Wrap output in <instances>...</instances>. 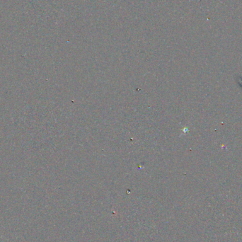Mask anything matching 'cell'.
<instances>
[{"label":"cell","instance_id":"1","mask_svg":"<svg viewBox=\"0 0 242 242\" xmlns=\"http://www.w3.org/2000/svg\"><path fill=\"white\" fill-rule=\"evenodd\" d=\"M236 79L237 82H238L239 84V86H240L242 88V77L241 76H236Z\"/></svg>","mask_w":242,"mask_h":242}]
</instances>
